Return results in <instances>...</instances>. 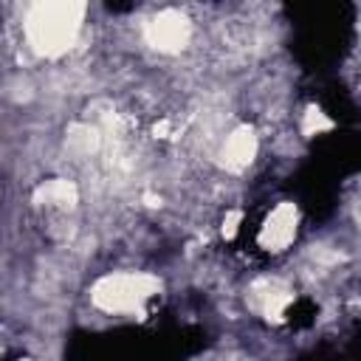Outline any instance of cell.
Segmentation results:
<instances>
[{
    "mask_svg": "<svg viewBox=\"0 0 361 361\" xmlns=\"http://www.w3.org/2000/svg\"><path fill=\"white\" fill-rule=\"evenodd\" d=\"M85 20V3L73 0H42L25 11V39L39 56H59L73 48Z\"/></svg>",
    "mask_w": 361,
    "mask_h": 361,
    "instance_id": "cell-1",
    "label": "cell"
},
{
    "mask_svg": "<svg viewBox=\"0 0 361 361\" xmlns=\"http://www.w3.org/2000/svg\"><path fill=\"white\" fill-rule=\"evenodd\" d=\"M161 282L149 274H113L93 285L90 299L104 313H138L141 302L158 293Z\"/></svg>",
    "mask_w": 361,
    "mask_h": 361,
    "instance_id": "cell-2",
    "label": "cell"
},
{
    "mask_svg": "<svg viewBox=\"0 0 361 361\" xmlns=\"http://www.w3.org/2000/svg\"><path fill=\"white\" fill-rule=\"evenodd\" d=\"M189 34H192V25L189 20L175 11V8H166V11H158L147 25H144V37L147 42L161 51V54H178L186 48L189 42Z\"/></svg>",
    "mask_w": 361,
    "mask_h": 361,
    "instance_id": "cell-3",
    "label": "cell"
},
{
    "mask_svg": "<svg viewBox=\"0 0 361 361\" xmlns=\"http://www.w3.org/2000/svg\"><path fill=\"white\" fill-rule=\"evenodd\" d=\"M296 234V206L293 203H279L271 217L265 220L262 231H259V243L268 251H282Z\"/></svg>",
    "mask_w": 361,
    "mask_h": 361,
    "instance_id": "cell-4",
    "label": "cell"
},
{
    "mask_svg": "<svg viewBox=\"0 0 361 361\" xmlns=\"http://www.w3.org/2000/svg\"><path fill=\"white\" fill-rule=\"evenodd\" d=\"M254 155H257V135H254L251 127H237V130L226 138L223 152H220L223 166L231 169V172H243V169L254 161Z\"/></svg>",
    "mask_w": 361,
    "mask_h": 361,
    "instance_id": "cell-5",
    "label": "cell"
},
{
    "mask_svg": "<svg viewBox=\"0 0 361 361\" xmlns=\"http://www.w3.org/2000/svg\"><path fill=\"white\" fill-rule=\"evenodd\" d=\"M254 302H257V307L271 319H279L282 316V310L288 307V302H290V290L285 288V285H279V282H259V285H254Z\"/></svg>",
    "mask_w": 361,
    "mask_h": 361,
    "instance_id": "cell-6",
    "label": "cell"
},
{
    "mask_svg": "<svg viewBox=\"0 0 361 361\" xmlns=\"http://www.w3.org/2000/svg\"><path fill=\"white\" fill-rule=\"evenodd\" d=\"M76 197H79L76 186H73L71 180H65V178L48 180V183H42V186H39V189L34 192V200H37V203H48V206H62V209H71V206L76 203Z\"/></svg>",
    "mask_w": 361,
    "mask_h": 361,
    "instance_id": "cell-7",
    "label": "cell"
},
{
    "mask_svg": "<svg viewBox=\"0 0 361 361\" xmlns=\"http://www.w3.org/2000/svg\"><path fill=\"white\" fill-rule=\"evenodd\" d=\"M99 141H102V135H99V130L96 127H87V124H76V127H71L68 130V144L71 147H76L79 152H96L99 149Z\"/></svg>",
    "mask_w": 361,
    "mask_h": 361,
    "instance_id": "cell-8",
    "label": "cell"
},
{
    "mask_svg": "<svg viewBox=\"0 0 361 361\" xmlns=\"http://www.w3.org/2000/svg\"><path fill=\"white\" fill-rule=\"evenodd\" d=\"M333 127V121L319 110V107H310L307 113H305V124H302V130H305V135H316V133H322V130H330Z\"/></svg>",
    "mask_w": 361,
    "mask_h": 361,
    "instance_id": "cell-9",
    "label": "cell"
},
{
    "mask_svg": "<svg viewBox=\"0 0 361 361\" xmlns=\"http://www.w3.org/2000/svg\"><path fill=\"white\" fill-rule=\"evenodd\" d=\"M237 223H240V212H231V214L226 217L223 234H226V237H234V234H237Z\"/></svg>",
    "mask_w": 361,
    "mask_h": 361,
    "instance_id": "cell-10",
    "label": "cell"
},
{
    "mask_svg": "<svg viewBox=\"0 0 361 361\" xmlns=\"http://www.w3.org/2000/svg\"><path fill=\"white\" fill-rule=\"evenodd\" d=\"M23 361H28V358H23Z\"/></svg>",
    "mask_w": 361,
    "mask_h": 361,
    "instance_id": "cell-11",
    "label": "cell"
}]
</instances>
